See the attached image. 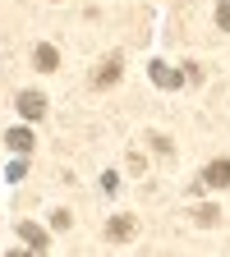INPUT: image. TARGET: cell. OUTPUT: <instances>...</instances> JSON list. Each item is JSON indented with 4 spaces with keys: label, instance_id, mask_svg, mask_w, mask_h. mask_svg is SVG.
<instances>
[{
    "label": "cell",
    "instance_id": "5b68a950",
    "mask_svg": "<svg viewBox=\"0 0 230 257\" xmlns=\"http://www.w3.org/2000/svg\"><path fill=\"white\" fill-rule=\"evenodd\" d=\"M203 184H212V188H230V161H212V166L203 170Z\"/></svg>",
    "mask_w": 230,
    "mask_h": 257
},
{
    "label": "cell",
    "instance_id": "8992f818",
    "mask_svg": "<svg viewBox=\"0 0 230 257\" xmlns=\"http://www.w3.org/2000/svg\"><path fill=\"white\" fill-rule=\"evenodd\" d=\"M134 230H138V225H134V216H115V220L106 225V239L124 243V239H134Z\"/></svg>",
    "mask_w": 230,
    "mask_h": 257
},
{
    "label": "cell",
    "instance_id": "9c48e42d",
    "mask_svg": "<svg viewBox=\"0 0 230 257\" xmlns=\"http://www.w3.org/2000/svg\"><path fill=\"white\" fill-rule=\"evenodd\" d=\"M193 220H198V225H216V207H198V211H193Z\"/></svg>",
    "mask_w": 230,
    "mask_h": 257
},
{
    "label": "cell",
    "instance_id": "6da1fadb",
    "mask_svg": "<svg viewBox=\"0 0 230 257\" xmlns=\"http://www.w3.org/2000/svg\"><path fill=\"white\" fill-rule=\"evenodd\" d=\"M14 106H19L23 119H42V115H46V96H42V92H19Z\"/></svg>",
    "mask_w": 230,
    "mask_h": 257
},
{
    "label": "cell",
    "instance_id": "277c9868",
    "mask_svg": "<svg viewBox=\"0 0 230 257\" xmlns=\"http://www.w3.org/2000/svg\"><path fill=\"white\" fill-rule=\"evenodd\" d=\"M120 69H124V64H120V55H111L106 64H97V74H92V87H111V83L120 78Z\"/></svg>",
    "mask_w": 230,
    "mask_h": 257
},
{
    "label": "cell",
    "instance_id": "7a4b0ae2",
    "mask_svg": "<svg viewBox=\"0 0 230 257\" xmlns=\"http://www.w3.org/2000/svg\"><path fill=\"white\" fill-rule=\"evenodd\" d=\"M147 74H152V83H157V87H166V92H175V87L184 83V74H180V69H171V64H161V60H152V69H147Z\"/></svg>",
    "mask_w": 230,
    "mask_h": 257
},
{
    "label": "cell",
    "instance_id": "ba28073f",
    "mask_svg": "<svg viewBox=\"0 0 230 257\" xmlns=\"http://www.w3.org/2000/svg\"><path fill=\"white\" fill-rule=\"evenodd\" d=\"M5 143L23 156V152H32V134H28V128H10V134H5Z\"/></svg>",
    "mask_w": 230,
    "mask_h": 257
},
{
    "label": "cell",
    "instance_id": "3957f363",
    "mask_svg": "<svg viewBox=\"0 0 230 257\" xmlns=\"http://www.w3.org/2000/svg\"><path fill=\"white\" fill-rule=\"evenodd\" d=\"M19 239H23L32 252H46V248H51V243H46V230H42V225H32V220L19 225Z\"/></svg>",
    "mask_w": 230,
    "mask_h": 257
},
{
    "label": "cell",
    "instance_id": "30bf717a",
    "mask_svg": "<svg viewBox=\"0 0 230 257\" xmlns=\"http://www.w3.org/2000/svg\"><path fill=\"white\" fill-rule=\"evenodd\" d=\"M216 23L230 32V0H221V5H216Z\"/></svg>",
    "mask_w": 230,
    "mask_h": 257
},
{
    "label": "cell",
    "instance_id": "52a82bcc",
    "mask_svg": "<svg viewBox=\"0 0 230 257\" xmlns=\"http://www.w3.org/2000/svg\"><path fill=\"white\" fill-rule=\"evenodd\" d=\"M32 64H37V69H42V74H51V69H55V64H60V55H55V46H46V42H42L37 51H32Z\"/></svg>",
    "mask_w": 230,
    "mask_h": 257
}]
</instances>
